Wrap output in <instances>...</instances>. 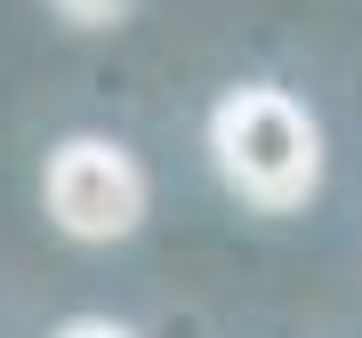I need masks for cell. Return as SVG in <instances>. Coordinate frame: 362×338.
Segmentation results:
<instances>
[{
	"label": "cell",
	"instance_id": "3957f363",
	"mask_svg": "<svg viewBox=\"0 0 362 338\" xmlns=\"http://www.w3.org/2000/svg\"><path fill=\"white\" fill-rule=\"evenodd\" d=\"M49 8L65 16V25H89V33H97V25H121L137 0H49Z\"/></svg>",
	"mask_w": 362,
	"mask_h": 338
},
{
	"label": "cell",
	"instance_id": "7a4b0ae2",
	"mask_svg": "<svg viewBox=\"0 0 362 338\" xmlns=\"http://www.w3.org/2000/svg\"><path fill=\"white\" fill-rule=\"evenodd\" d=\"M40 194H49V218L73 242H121L145 218V169L121 145H105V137H73V145L49 153Z\"/></svg>",
	"mask_w": 362,
	"mask_h": 338
},
{
	"label": "cell",
	"instance_id": "6da1fadb",
	"mask_svg": "<svg viewBox=\"0 0 362 338\" xmlns=\"http://www.w3.org/2000/svg\"><path fill=\"white\" fill-rule=\"evenodd\" d=\"M209 153H218V177L242 202L258 209H306L314 185H322V129L290 89H233L218 113H209Z\"/></svg>",
	"mask_w": 362,
	"mask_h": 338
},
{
	"label": "cell",
	"instance_id": "277c9868",
	"mask_svg": "<svg viewBox=\"0 0 362 338\" xmlns=\"http://www.w3.org/2000/svg\"><path fill=\"white\" fill-rule=\"evenodd\" d=\"M57 338H137V330H121V322H105V314H81V322H65Z\"/></svg>",
	"mask_w": 362,
	"mask_h": 338
}]
</instances>
